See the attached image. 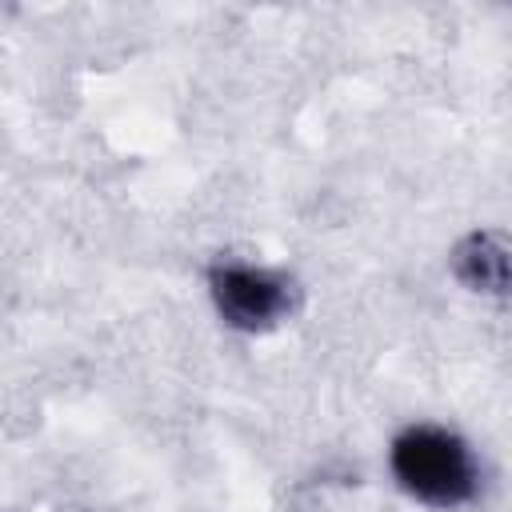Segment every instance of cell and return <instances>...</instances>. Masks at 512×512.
Returning <instances> with one entry per match:
<instances>
[{
	"label": "cell",
	"mask_w": 512,
	"mask_h": 512,
	"mask_svg": "<svg viewBox=\"0 0 512 512\" xmlns=\"http://www.w3.org/2000/svg\"><path fill=\"white\" fill-rule=\"evenodd\" d=\"M448 272L464 292L484 296V300H504L508 296V280H512L508 236L500 228L464 232L448 252Z\"/></svg>",
	"instance_id": "3"
},
{
	"label": "cell",
	"mask_w": 512,
	"mask_h": 512,
	"mask_svg": "<svg viewBox=\"0 0 512 512\" xmlns=\"http://www.w3.org/2000/svg\"><path fill=\"white\" fill-rule=\"evenodd\" d=\"M392 488L424 512H468L484 500L488 468L472 436L444 420H408L384 444Z\"/></svg>",
	"instance_id": "1"
},
{
	"label": "cell",
	"mask_w": 512,
	"mask_h": 512,
	"mask_svg": "<svg viewBox=\"0 0 512 512\" xmlns=\"http://www.w3.org/2000/svg\"><path fill=\"white\" fill-rule=\"evenodd\" d=\"M300 280L284 264L220 252L204 264V300L220 328L236 336H268L300 312Z\"/></svg>",
	"instance_id": "2"
}]
</instances>
